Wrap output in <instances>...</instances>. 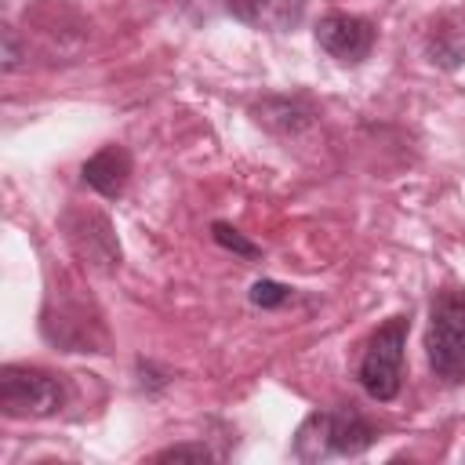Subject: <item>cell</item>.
I'll return each mask as SVG.
<instances>
[{"instance_id": "ba28073f", "label": "cell", "mask_w": 465, "mask_h": 465, "mask_svg": "<svg viewBox=\"0 0 465 465\" xmlns=\"http://www.w3.org/2000/svg\"><path fill=\"white\" fill-rule=\"evenodd\" d=\"M80 174H84V182H87L98 196L116 200V196L127 189L131 156H127V149H120V145H105V149H98V153L80 167Z\"/></svg>"}, {"instance_id": "8fae6325", "label": "cell", "mask_w": 465, "mask_h": 465, "mask_svg": "<svg viewBox=\"0 0 465 465\" xmlns=\"http://www.w3.org/2000/svg\"><path fill=\"white\" fill-rule=\"evenodd\" d=\"M211 236H214V243L218 247H225V251H232V254H240V258H247V262H254V258H262V247L258 243H251L240 229H232L229 222H214L211 225Z\"/></svg>"}, {"instance_id": "30bf717a", "label": "cell", "mask_w": 465, "mask_h": 465, "mask_svg": "<svg viewBox=\"0 0 465 465\" xmlns=\"http://www.w3.org/2000/svg\"><path fill=\"white\" fill-rule=\"evenodd\" d=\"M429 58L443 69H458L465 62V33L461 29H436L429 40Z\"/></svg>"}, {"instance_id": "4fadbf2b", "label": "cell", "mask_w": 465, "mask_h": 465, "mask_svg": "<svg viewBox=\"0 0 465 465\" xmlns=\"http://www.w3.org/2000/svg\"><path fill=\"white\" fill-rule=\"evenodd\" d=\"M22 62H25V47L18 40V29L4 22L0 25V69L4 73H15V69H22Z\"/></svg>"}, {"instance_id": "277c9868", "label": "cell", "mask_w": 465, "mask_h": 465, "mask_svg": "<svg viewBox=\"0 0 465 465\" xmlns=\"http://www.w3.org/2000/svg\"><path fill=\"white\" fill-rule=\"evenodd\" d=\"M65 381L40 367H0V414L4 418H51L65 407Z\"/></svg>"}, {"instance_id": "7c38bea8", "label": "cell", "mask_w": 465, "mask_h": 465, "mask_svg": "<svg viewBox=\"0 0 465 465\" xmlns=\"http://www.w3.org/2000/svg\"><path fill=\"white\" fill-rule=\"evenodd\" d=\"M247 298L258 309H280V305H287L294 298V291L287 283H276V280H258V283H251V294Z\"/></svg>"}, {"instance_id": "5bb4252c", "label": "cell", "mask_w": 465, "mask_h": 465, "mask_svg": "<svg viewBox=\"0 0 465 465\" xmlns=\"http://www.w3.org/2000/svg\"><path fill=\"white\" fill-rule=\"evenodd\" d=\"M153 461H214V454L203 443H174V447H163Z\"/></svg>"}, {"instance_id": "6da1fadb", "label": "cell", "mask_w": 465, "mask_h": 465, "mask_svg": "<svg viewBox=\"0 0 465 465\" xmlns=\"http://www.w3.org/2000/svg\"><path fill=\"white\" fill-rule=\"evenodd\" d=\"M374 425L356 414L352 407L312 411L294 432V458L298 461H327V458H352L374 443Z\"/></svg>"}, {"instance_id": "52a82bcc", "label": "cell", "mask_w": 465, "mask_h": 465, "mask_svg": "<svg viewBox=\"0 0 465 465\" xmlns=\"http://www.w3.org/2000/svg\"><path fill=\"white\" fill-rule=\"evenodd\" d=\"M229 15L262 33H291L305 15V0H229Z\"/></svg>"}, {"instance_id": "3957f363", "label": "cell", "mask_w": 465, "mask_h": 465, "mask_svg": "<svg viewBox=\"0 0 465 465\" xmlns=\"http://www.w3.org/2000/svg\"><path fill=\"white\" fill-rule=\"evenodd\" d=\"M407 316H389L371 338H367V349H363V360H360V385L371 400L378 403H389L400 396V385H403V356H407Z\"/></svg>"}, {"instance_id": "7a4b0ae2", "label": "cell", "mask_w": 465, "mask_h": 465, "mask_svg": "<svg viewBox=\"0 0 465 465\" xmlns=\"http://www.w3.org/2000/svg\"><path fill=\"white\" fill-rule=\"evenodd\" d=\"M425 356L436 378L465 381V287H443L429 309Z\"/></svg>"}, {"instance_id": "8992f818", "label": "cell", "mask_w": 465, "mask_h": 465, "mask_svg": "<svg viewBox=\"0 0 465 465\" xmlns=\"http://www.w3.org/2000/svg\"><path fill=\"white\" fill-rule=\"evenodd\" d=\"M69 240L80 251V258H87L102 272L120 269V240H116V232H113L105 214H98V211L73 214L69 218Z\"/></svg>"}, {"instance_id": "9c48e42d", "label": "cell", "mask_w": 465, "mask_h": 465, "mask_svg": "<svg viewBox=\"0 0 465 465\" xmlns=\"http://www.w3.org/2000/svg\"><path fill=\"white\" fill-rule=\"evenodd\" d=\"M254 120L265 124L269 131L280 134H298L302 127L312 124V109L302 98H265L262 105H254Z\"/></svg>"}, {"instance_id": "5b68a950", "label": "cell", "mask_w": 465, "mask_h": 465, "mask_svg": "<svg viewBox=\"0 0 465 465\" xmlns=\"http://www.w3.org/2000/svg\"><path fill=\"white\" fill-rule=\"evenodd\" d=\"M316 44L331 58H338L345 65H360L374 47V25L367 18H360V15L331 11V15H323L316 22Z\"/></svg>"}]
</instances>
